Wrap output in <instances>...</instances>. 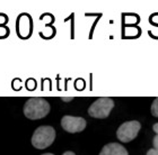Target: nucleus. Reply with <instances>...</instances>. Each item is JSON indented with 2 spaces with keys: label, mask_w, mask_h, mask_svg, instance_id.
Returning <instances> with one entry per match:
<instances>
[{
  "label": "nucleus",
  "mask_w": 158,
  "mask_h": 155,
  "mask_svg": "<svg viewBox=\"0 0 158 155\" xmlns=\"http://www.w3.org/2000/svg\"><path fill=\"white\" fill-rule=\"evenodd\" d=\"M152 129H154V132L156 133V135H158V122H156L155 125L152 126Z\"/></svg>",
  "instance_id": "9d476101"
},
{
  "label": "nucleus",
  "mask_w": 158,
  "mask_h": 155,
  "mask_svg": "<svg viewBox=\"0 0 158 155\" xmlns=\"http://www.w3.org/2000/svg\"><path fill=\"white\" fill-rule=\"evenodd\" d=\"M152 145H154L155 149L158 151V135H156L155 137H154V139H152Z\"/></svg>",
  "instance_id": "6e6552de"
},
{
  "label": "nucleus",
  "mask_w": 158,
  "mask_h": 155,
  "mask_svg": "<svg viewBox=\"0 0 158 155\" xmlns=\"http://www.w3.org/2000/svg\"><path fill=\"white\" fill-rule=\"evenodd\" d=\"M56 138V130L51 126H40L32 136V145L37 149L49 147Z\"/></svg>",
  "instance_id": "f03ea898"
},
{
  "label": "nucleus",
  "mask_w": 158,
  "mask_h": 155,
  "mask_svg": "<svg viewBox=\"0 0 158 155\" xmlns=\"http://www.w3.org/2000/svg\"><path fill=\"white\" fill-rule=\"evenodd\" d=\"M42 155H54V154H52V153H45V154H42Z\"/></svg>",
  "instance_id": "ddd939ff"
},
{
  "label": "nucleus",
  "mask_w": 158,
  "mask_h": 155,
  "mask_svg": "<svg viewBox=\"0 0 158 155\" xmlns=\"http://www.w3.org/2000/svg\"><path fill=\"white\" fill-rule=\"evenodd\" d=\"M50 103L44 98H30L24 105V115L28 119H41L49 115Z\"/></svg>",
  "instance_id": "f257e3e1"
},
{
  "label": "nucleus",
  "mask_w": 158,
  "mask_h": 155,
  "mask_svg": "<svg viewBox=\"0 0 158 155\" xmlns=\"http://www.w3.org/2000/svg\"><path fill=\"white\" fill-rule=\"evenodd\" d=\"M99 155H129L128 151L118 143H110L102 149Z\"/></svg>",
  "instance_id": "423d86ee"
},
{
  "label": "nucleus",
  "mask_w": 158,
  "mask_h": 155,
  "mask_svg": "<svg viewBox=\"0 0 158 155\" xmlns=\"http://www.w3.org/2000/svg\"><path fill=\"white\" fill-rule=\"evenodd\" d=\"M140 129H141V125L138 120L125 122L116 130V137L122 143H129L137 137Z\"/></svg>",
  "instance_id": "20e7f679"
},
{
  "label": "nucleus",
  "mask_w": 158,
  "mask_h": 155,
  "mask_svg": "<svg viewBox=\"0 0 158 155\" xmlns=\"http://www.w3.org/2000/svg\"><path fill=\"white\" fill-rule=\"evenodd\" d=\"M147 155H158V151L155 149H150L148 152H147Z\"/></svg>",
  "instance_id": "1a4fd4ad"
},
{
  "label": "nucleus",
  "mask_w": 158,
  "mask_h": 155,
  "mask_svg": "<svg viewBox=\"0 0 158 155\" xmlns=\"http://www.w3.org/2000/svg\"><path fill=\"white\" fill-rule=\"evenodd\" d=\"M62 155H75V153L73 152H70V151H68V152H64Z\"/></svg>",
  "instance_id": "9b49d317"
},
{
  "label": "nucleus",
  "mask_w": 158,
  "mask_h": 155,
  "mask_svg": "<svg viewBox=\"0 0 158 155\" xmlns=\"http://www.w3.org/2000/svg\"><path fill=\"white\" fill-rule=\"evenodd\" d=\"M63 101H71L73 100V98H62Z\"/></svg>",
  "instance_id": "f8f14e48"
},
{
  "label": "nucleus",
  "mask_w": 158,
  "mask_h": 155,
  "mask_svg": "<svg viewBox=\"0 0 158 155\" xmlns=\"http://www.w3.org/2000/svg\"><path fill=\"white\" fill-rule=\"evenodd\" d=\"M87 122L82 117H73V116H63L61 119V126L62 128L68 133L75 134V133L82 132L86 128Z\"/></svg>",
  "instance_id": "39448f33"
},
{
  "label": "nucleus",
  "mask_w": 158,
  "mask_h": 155,
  "mask_svg": "<svg viewBox=\"0 0 158 155\" xmlns=\"http://www.w3.org/2000/svg\"><path fill=\"white\" fill-rule=\"evenodd\" d=\"M150 111H152V116L155 117H158V98H156L154 100V103L152 105V108H150Z\"/></svg>",
  "instance_id": "0eeeda50"
},
{
  "label": "nucleus",
  "mask_w": 158,
  "mask_h": 155,
  "mask_svg": "<svg viewBox=\"0 0 158 155\" xmlns=\"http://www.w3.org/2000/svg\"><path fill=\"white\" fill-rule=\"evenodd\" d=\"M113 107H114L113 99L103 97V98H98L95 103L90 105V107L88 108V114L90 117H94V118H106L109 117Z\"/></svg>",
  "instance_id": "7ed1b4c3"
}]
</instances>
